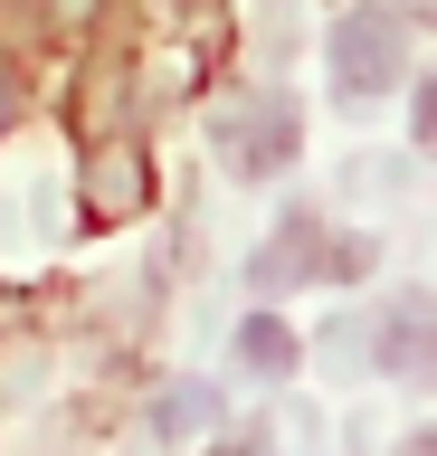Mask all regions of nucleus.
<instances>
[{
	"instance_id": "nucleus-1",
	"label": "nucleus",
	"mask_w": 437,
	"mask_h": 456,
	"mask_svg": "<svg viewBox=\"0 0 437 456\" xmlns=\"http://www.w3.org/2000/svg\"><path fill=\"white\" fill-rule=\"evenodd\" d=\"M361 266H371L361 238H333L314 209H295V219L276 228V248L247 256V285H257V295H286V285H304V276H361Z\"/></svg>"
},
{
	"instance_id": "nucleus-3",
	"label": "nucleus",
	"mask_w": 437,
	"mask_h": 456,
	"mask_svg": "<svg viewBox=\"0 0 437 456\" xmlns=\"http://www.w3.org/2000/svg\"><path fill=\"white\" fill-rule=\"evenodd\" d=\"M219 142H229L238 171H286V162H295V95H257V105H238L229 124H219Z\"/></svg>"
},
{
	"instance_id": "nucleus-5",
	"label": "nucleus",
	"mask_w": 437,
	"mask_h": 456,
	"mask_svg": "<svg viewBox=\"0 0 437 456\" xmlns=\"http://www.w3.org/2000/svg\"><path fill=\"white\" fill-rule=\"evenodd\" d=\"M238 362L266 370V380H286V370H295V333L276 323V314H247V323H238Z\"/></svg>"
},
{
	"instance_id": "nucleus-9",
	"label": "nucleus",
	"mask_w": 437,
	"mask_h": 456,
	"mask_svg": "<svg viewBox=\"0 0 437 456\" xmlns=\"http://www.w3.org/2000/svg\"><path fill=\"white\" fill-rule=\"evenodd\" d=\"M409 456H437V428H428V437H409Z\"/></svg>"
},
{
	"instance_id": "nucleus-4",
	"label": "nucleus",
	"mask_w": 437,
	"mask_h": 456,
	"mask_svg": "<svg viewBox=\"0 0 437 456\" xmlns=\"http://www.w3.org/2000/svg\"><path fill=\"white\" fill-rule=\"evenodd\" d=\"M371 352H380L390 380H428V370H437V305H418V295L390 305V314H380V333H371Z\"/></svg>"
},
{
	"instance_id": "nucleus-6",
	"label": "nucleus",
	"mask_w": 437,
	"mask_h": 456,
	"mask_svg": "<svg viewBox=\"0 0 437 456\" xmlns=\"http://www.w3.org/2000/svg\"><path fill=\"white\" fill-rule=\"evenodd\" d=\"M152 419H162V437H190V428H219V390H172L162 409H152Z\"/></svg>"
},
{
	"instance_id": "nucleus-8",
	"label": "nucleus",
	"mask_w": 437,
	"mask_h": 456,
	"mask_svg": "<svg viewBox=\"0 0 437 456\" xmlns=\"http://www.w3.org/2000/svg\"><path fill=\"white\" fill-rule=\"evenodd\" d=\"M10 124H20V86L0 77V134H10Z\"/></svg>"
},
{
	"instance_id": "nucleus-7",
	"label": "nucleus",
	"mask_w": 437,
	"mask_h": 456,
	"mask_svg": "<svg viewBox=\"0 0 437 456\" xmlns=\"http://www.w3.org/2000/svg\"><path fill=\"white\" fill-rule=\"evenodd\" d=\"M409 134H418V152H437V67L418 77V114H409Z\"/></svg>"
},
{
	"instance_id": "nucleus-10",
	"label": "nucleus",
	"mask_w": 437,
	"mask_h": 456,
	"mask_svg": "<svg viewBox=\"0 0 437 456\" xmlns=\"http://www.w3.org/2000/svg\"><path fill=\"white\" fill-rule=\"evenodd\" d=\"M209 456H266V447H209Z\"/></svg>"
},
{
	"instance_id": "nucleus-2",
	"label": "nucleus",
	"mask_w": 437,
	"mask_h": 456,
	"mask_svg": "<svg viewBox=\"0 0 437 456\" xmlns=\"http://www.w3.org/2000/svg\"><path fill=\"white\" fill-rule=\"evenodd\" d=\"M333 77H343L352 95H390V86L409 77V38H400V10H380V0L343 10V20H333Z\"/></svg>"
}]
</instances>
